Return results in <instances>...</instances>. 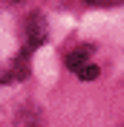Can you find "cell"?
<instances>
[{"instance_id": "6da1fadb", "label": "cell", "mask_w": 124, "mask_h": 127, "mask_svg": "<svg viewBox=\"0 0 124 127\" xmlns=\"http://www.w3.org/2000/svg\"><path fill=\"white\" fill-rule=\"evenodd\" d=\"M29 75V66H26V58H17L9 69H3L0 72V84H6V81H20V78H26Z\"/></svg>"}, {"instance_id": "7a4b0ae2", "label": "cell", "mask_w": 124, "mask_h": 127, "mask_svg": "<svg viewBox=\"0 0 124 127\" xmlns=\"http://www.w3.org/2000/svg\"><path fill=\"white\" fill-rule=\"evenodd\" d=\"M87 55H90V46H78V49H72L69 55H66V66L78 72V69L87 64Z\"/></svg>"}, {"instance_id": "3957f363", "label": "cell", "mask_w": 124, "mask_h": 127, "mask_svg": "<svg viewBox=\"0 0 124 127\" xmlns=\"http://www.w3.org/2000/svg\"><path fill=\"white\" fill-rule=\"evenodd\" d=\"M29 35H32L29 46H38L40 40H43V20H40V17H32L29 20Z\"/></svg>"}, {"instance_id": "277c9868", "label": "cell", "mask_w": 124, "mask_h": 127, "mask_svg": "<svg viewBox=\"0 0 124 127\" xmlns=\"http://www.w3.org/2000/svg\"><path fill=\"white\" fill-rule=\"evenodd\" d=\"M98 66H95V64H84V66H81V69H78V78L81 81H95L98 78Z\"/></svg>"}, {"instance_id": "5b68a950", "label": "cell", "mask_w": 124, "mask_h": 127, "mask_svg": "<svg viewBox=\"0 0 124 127\" xmlns=\"http://www.w3.org/2000/svg\"><path fill=\"white\" fill-rule=\"evenodd\" d=\"M90 6H121L124 0H87Z\"/></svg>"}, {"instance_id": "8992f818", "label": "cell", "mask_w": 124, "mask_h": 127, "mask_svg": "<svg viewBox=\"0 0 124 127\" xmlns=\"http://www.w3.org/2000/svg\"><path fill=\"white\" fill-rule=\"evenodd\" d=\"M12 3H20V0H12Z\"/></svg>"}]
</instances>
